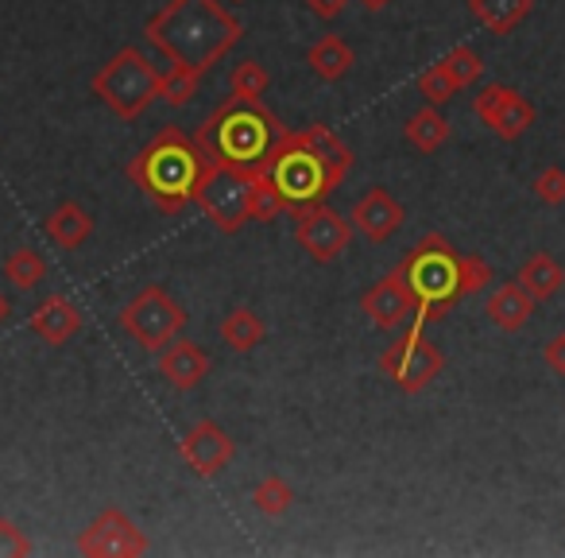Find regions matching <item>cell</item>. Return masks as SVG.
<instances>
[{
  "instance_id": "15",
  "label": "cell",
  "mask_w": 565,
  "mask_h": 558,
  "mask_svg": "<svg viewBox=\"0 0 565 558\" xmlns=\"http://www.w3.org/2000/svg\"><path fill=\"white\" fill-rule=\"evenodd\" d=\"M156 369L174 392H194V388L210 377V357H205V349L198 346V341L174 338L167 349H159Z\"/></svg>"
},
{
  "instance_id": "2",
  "label": "cell",
  "mask_w": 565,
  "mask_h": 558,
  "mask_svg": "<svg viewBox=\"0 0 565 558\" xmlns=\"http://www.w3.org/2000/svg\"><path fill=\"white\" fill-rule=\"evenodd\" d=\"M143 35L171 63L205 74L244 40V28L217 0H167L148 20Z\"/></svg>"
},
{
  "instance_id": "24",
  "label": "cell",
  "mask_w": 565,
  "mask_h": 558,
  "mask_svg": "<svg viewBox=\"0 0 565 558\" xmlns=\"http://www.w3.org/2000/svg\"><path fill=\"white\" fill-rule=\"evenodd\" d=\"M531 125H534V105L519 90H508V97H503L500 109L492 113V120L484 128H492L500 140H519Z\"/></svg>"
},
{
  "instance_id": "36",
  "label": "cell",
  "mask_w": 565,
  "mask_h": 558,
  "mask_svg": "<svg viewBox=\"0 0 565 558\" xmlns=\"http://www.w3.org/2000/svg\"><path fill=\"white\" fill-rule=\"evenodd\" d=\"M542 361H546V369L554 372V377H565V330L554 334V338L542 346Z\"/></svg>"
},
{
  "instance_id": "11",
  "label": "cell",
  "mask_w": 565,
  "mask_h": 558,
  "mask_svg": "<svg viewBox=\"0 0 565 558\" xmlns=\"http://www.w3.org/2000/svg\"><path fill=\"white\" fill-rule=\"evenodd\" d=\"M78 555L89 558H140L148 555V535L120 508H105L78 535Z\"/></svg>"
},
{
  "instance_id": "32",
  "label": "cell",
  "mask_w": 565,
  "mask_h": 558,
  "mask_svg": "<svg viewBox=\"0 0 565 558\" xmlns=\"http://www.w3.org/2000/svg\"><path fill=\"white\" fill-rule=\"evenodd\" d=\"M531 190H534V198H539L542 206H562L565 202V167H542L539 171V179L531 182Z\"/></svg>"
},
{
  "instance_id": "8",
  "label": "cell",
  "mask_w": 565,
  "mask_h": 558,
  "mask_svg": "<svg viewBox=\"0 0 565 558\" xmlns=\"http://www.w3.org/2000/svg\"><path fill=\"white\" fill-rule=\"evenodd\" d=\"M441 369H446V357L426 338L423 323L403 326L399 338L380 354V372L407 396H418L423 388H430L441 377Z\"/></svg>"
},
{
  "instance_id": "1",
  "label": "cell",
  "mask_w": 565,
  "mask_h": 558,
  "mask_svg": "<svg viewBox=\"0 0 565 558\" xmlns=\"http://www.w3.org/2000/svg\"><path fill=\"white\" fill-rule=\"evenodd\" d=\"M264 167L279 187L287 213H302L326 202L349 179L353 151L330 125H307L282 133Z\"/></svg>"
},
{
  "instance_id": "17",
  "label": "cell",
  "mask_w": 565,
  "mask_h": 558,
  "mask_svg": "<svg viewBox=\"0 0 565 558\" xmlns=\"http://www.w3.org/2000/svg\"><path fill=\"white\" fill-rule=\"evenodd\" d=\"M534 307H539V303H534L531 295H526L523 287H519V280H511V284H500L492 295H488L484 315H488V323H492L495 330L519 334L526 323H531Z\"/></svg>"
},
{
  "instance_id": "20",
  "label": "cell",
  "mask_w": 565,
  "mask_h": 558,
  "mask_svg": "<svg viewBox=\"0 0 565 558\" xmlns=\"http://www.w3.org/2000/svg\"><path fill=\"white\" fill-rule=\"evenodd\" d=\"M403 136H407V144L415 151H423V156H434V151L446 148L449 140V120L441 117L438 105H423L418 113H411L407 125H403Z\"/></svg>"
},
{
  "instance_id": "22",
  "label": "cell",
  "mask_w": 565,
  "mask_h": 558,
  "mask_svg": "<svg viewBox=\"0 0 565 558\" xmlns=\"http://www.w3.org/2000/svg\"><path fill=\"white\" fill-rule=\"evenodd\" d=\"M531 4L534 0H469V12L492 35H508L531 17Z\"/></svg>"
},
{
  "instance_id": "3",
  "label": "cell",
  "mask_w": 565,
  "mask_h": 558,
  "mask_svg": "<svg viewBox=\"0 0 565 558\" xmlns=\"http://www.w3.org/2000/svg\"><path fill=\"white\" fill-rule=\"evenodd\" d=\"M125 171L159 213H182L194 202L202 175L210 171V156L179 125H163L151 144H143L140 156L128 159Z\"/></svg>"
},
{
  "instance_id": "38",
  "label": "cell",
  "mask_w": 565,
  "mask_h": 558,
  "mask_svg": "<svg viewBox=\"0 0 565 558\" xmlns=\"http://www.w3.org/2000/svg\"><path fill=\"white\" fill-rule=\"evenodd\" d=\"M356 4H361L364 12H384L387 4H392V0H356Z\"/></svg>"
},
{
  "instance_id": "37",
  "label": "cell",
  "mask_w": 565,
  "mask_h": 558,
  "mask_svg": "<svg viewBox=\"0 0 565 558\" xmlns=\"http://www.w3.org/2000/svg\"><path fill=\"white\" fill-rule=\"evenodd\" d=\"M307 9L315 12L318 20H326V24H330V20H338L341 12L349 9V0H307Z\"/></svg>"
},
{
  "instance_id": "29",
  "label": "cell",
  "mask_w": 565,
  "mask_h": 558,
  "mask_svg": "<svg viewBox=\"0 0 565 558\" xmlns=\"http://www.w3.org/2000/svg\"><path fill=\"white\" fill-rule=\"evenodd\" d=\"M198 82H202V74H194L190 66L174 63L167 74H159V97H163L171 109H182V105L198 94Z\"/></svg>"
},
{
  "instance_id": "6",
  "label": "cell",
  "mask_w": 565,
  "mask_h": 558,
  "mask_svg": "<svg viewBox=\"0 0 565 558\" xmlns=\"http://www.w3.org/2000/svg\"><path fill=\"white\" fill-rule=\"evenodd\" d=\"M94 97L120 120H136L159 97V71L140 48H120L102 71L94 74Z\"/></svg>"
},
{
  "instance_id": "33",
  "label": "cell",
  "mask_w": 565,
  "mask_h": 558,
  "mask_svg": "<svg viewBox=\"0 0 565 558\" xmlns=\"http://www.w3.org/2000/svg\"><path fill=\"white\" fill-rule=\"evenodd\" d=\"M492 284V264L477 252H461V292L465 295H477Z\"/></svg>"
},
{
  "instance_id": "21",
  "label": "cell",
  "mask_w": 565,
  "mask_h": 558,
  "mask_svg": "<svg viewBox=\"0 0 565 558\" xmlns=\"http://www.w3.org/2000/svg\"><path fill=\"white\" fill-rule=\"evenodd\" d=\"M307 66L322 82H341L356 66V55L341 35H322V40L307 51Z\"/></svg>"
},
{
  "instance_id": "5",
  "label": "cell",
  "mask_w": 565,
  "mask_h": 558,
  "mask_svg": "<svg viewBox=\"0 0 565 558\" xmlns=\"http://www.w3.org/2000/svg\"><path fill=\"white\" fill-rule=\"evenodd\" d=\"M399 275L403 284L415 295V323L430 326L438 318H446V310L457 299H465L461 292V252L446 241L441 233H426L407 256L399 260Z\"/></svg>"
},
{
  "instance_id": "9",
  "label": "cell",
  "mask_w": 565,
  "mask_h": 558,
  "mask_svg": "<svg viewBox=\"0 0 565 558\" xmlns=\"http://www.w3.org/2000/svg\"><path fill=\"white\" fill-rule=\"evenodd\" d=\"M248 182H252V171L221 167L210 159V171L198 182L194 206L213 221L217 233L233 236L244 229V221H248Z\"/></svg>"
},
{
  "instance_id": "25",
  "label": "cell",
  "mask_w": 565,
  "mask_h": 558,
  "mask_svg": "<svg viewBox=\"0 0 565 558\" xmlns=\"http://www.w3.org/2000/svg\"><path fill=\"white\" fill-rule=\"evenodd\" d=\"M4 280H9L17 292H35V287L47 280V260H43V252H35L32 244L12 249L9 260H4Z\"/></svg>"
},
{
  "instance_id": "27",
  "label": "cell",
  "mask_w": 565,
  "mask_h": 558,
  "mask_svg": "<svg viewBox=\"0 0 565 558\" xmlns=\"http://www.w3.org/2000/svg\"><path fill=\"white\" fill-rule=\"evenodd\" d=\"M252 504H256V512H264V516H287L295 504V488L287 485V477H279V473H271V477H264L256 488H252Z\"/></svg>"
},
{
  "instance_id": "13",
  "label": "cell",
  "mask_w": 565,
  "mask_h": 558,
  "mask_svg": "<svg viewBox=\"0 0 565 558\" xmlns=\"http://www.w3.org/2000/svg\"><path fill=\"white\" fill-rule=\"evenodd\" d=\"M179 457L198 473V477H217V473L228 470V462L236 457V442L228 439V431L213 419H202L194 423L179 442Z\"/></svg>"
},
{
  "instance_id": "12",
  "label": "cell",
  "mask_w": 565,
  "mask_h": 558,
  "mask_svg": "<svg viewBox=\"0 0 565 558\" xmlns=\"http://www.w3.org/2000/svg\"><path fill=\"white\" fill-rule=\"evenodd\" d=\"M361 310L369 315V323L384 334H395V330H403V326L415 323V315H418L415 295H411V287L403 284L399 267H392L384 280H376V284L361 295Z\"/></svg>"
},
{
  "instance_id": "7",
  "label": "cell",
  "mask_w": 565,
  "mask_h": 558,
  "mask_svg": "<svg viewBox=\"0 0 565 558\" xmlns=\"http://www.w3.org/2000/svg\"><path fill=\"white\" fill-rule=\"evenodd\" d=\"M190 315L182 310V303L171 299V292L159 284H148L132 295L125 310H120V330L136 341L148 354H159L167 349L182 330H186Z\"/></svg>"
},
{
  "instance_id": "30",
  "label": "cell",
  "mask_w": 565,
  "mask_h": 558,
  "mask_svg": "<svg viewBox=\"0 0 565 558\" xmlns=\"http://www.w3.org/2000/svg\"><path fill=\"white\" fill-rule=\"evenodd\" d=\"M228 94L248 97V102H259V97L267 94V71L256 63V59H244V63H236L233 74H228Z\"/></svg>"
},
{
  "instance_id": "16",
  "label": "cell",
  "mask_w": 565,
  "mask_h": 558,
  "mask_svg": "<svg viewBox=\"0 0 565 558\" xmlns=\"http://www.w3.org/2000/svg\"><path fill=\"white\" fill-rule=\"evenodd\" d=\"M82 323H86V315H82L78 303L66 299V295H47L28 318V330L40 334L47 346H66L82 334Z\"/></svg>"
},
{
  "instance_id": "35",
  "label": "cell",
  "mask_w": 565,
  "mask_h": 558,
  "mask_svg": "<svg viewBox=\"0 0 565 558\" xmlns=\"http://www.w3.org/2000/svg\"><path fill=\"white\" fill-rule=\"evenodd\" d=\"M508 90L511 86H500V82H492V86H480L477 90V97H472V113H477L480 125H488V120H492V113L500 109V102L508 97Z\"/></svg>"
},
{
  "instance_id": "34",
  "label": "cell",
  "mask_w": 565,
  "mask_h": 558,
  "mask_svg": "<svg viewBox=\"0 0 565 558\" xmlns=\"http://www.w3.org/2000/svg\"><path fill=\"white\" fill-rule=\"evenodd\" d=\"M32 550H35L32 539L20 531V524L0 516V558H28Z\"/></svg>"
},
{
  "instance_id": "26",
  "label": "cell",
  "mask_w": 565,
  "mask_h": 558,
  "mask_svg": "<svg viewBox=\"0 0 565 558\" xmlns=\"http://www.w3.org/2000/svg\"><path fill=\"white\" fill-rule=\"evenodd\" d=\"M279 213H287V202H282L267 167H259V171H252L248 182V221H275Z\"/></svg>"
},
{
  "instance_id": "28",
  "label": "cell",
  "mask_w": 565,
  "mask_h": 558,
  "mask_svg": "<svg viewBox=\"0 0 565 558\" xmlns=\"http://www.w3.org/2000/svg\"><path fill=\"white\" fill-rule=\"evenodd\" d=\"M441 66H446V74L454 78V86L457 90H469V86H477L480 82V74H484V59L477 55L472 48H454V51H446V55L438 59Z\"/></svg>"
},
{
  "instance_id": "40",
  "label": "cell",
  "mask_w": 565,
  "mask_h": 558,
  "mask_svg": "<svg viewBox=\"0 0 565 558\" xmlns=\"http://www.w3.org/2000/svg\"><path fill=\"white\" fill-rule=\"evenodd\" d=\"M233 4H244V0H233Z\"/></svg>"
},
{
  "instance_id": "14",
  "label": "cell",
  "mask_w": 565,
  "mask_h": 558,
  "mask_svg": "<svg viewBox=\"0 0 565 558\" xmlns=\"http://www.w3.org/2000/svg\"><path fill=\"white\" fill-rule=\"evenodd\" d=\"M349 221H353V229L364 236V241L384 244V241H392V236L403 229V221H407V210L395 202L392 190L372 187L369 194H361L353 202V213H349Z\"/></svg>"
},
{
  "instance_id": "23",
  "label": "cell",
  "mask_w": 565,
  "mask_h": 558,
  "mask_svg": "<svg viewBox=\"0 0 565 558\" xmlns=\"http://www.w3.org/2000/svg\"><path fill=\"white\" fill-rule=\"evenodd\" d=\"M264 338H267V326L252 307L228 310L225 323H221V341H225L233 354H252Z\"/></svg>"
},
{
  "instance_id": "18",
  "label": "cell",
  "mask_w": 565,
  "mask_h": 558,
  "mask_svg": "<svg viewBox=\"0 0 565 558\" xmlns=\"http://www.w3.org/2000/svg\"><path fill=\"white\" fill-rule=\"evenodd\" d=\"M43 233H47V241L55 244V249L78 252L82 244L94 236V218H89L78 202H63L47 221H43Z\"/></svg>"
},
{
  "instance_id": "31",
  "label": "cell",
  "mask_w": 565,
  "mask_h": 558,
  "mask_svg": "<svg viewBox=\"0 0 565 558\" xmlns=\"http://www.w3.org/2000/svg\"><path fill=\"white\" fill-rule=\"evenodd\" d=\"M418 94L426 97V105H438V109H441V105H446L449 97L461 94V90L454 86V78H449V74H446V66L434 63L430 71L418 74Z\"/></svg>"
},
{
  "instance_id": "39",
  "label": "cell",
  "mask_w": 565,
  "mask_h": 558,
  "mask_svg": "<svg viewBox=\"0 0 565 558\" xmlns=\"http://www.w3.org/2000/svg\"><path fill=\"white\" fill-rule=\"evenodd\" d=\"M9 318H12V303H9V295L0 292V326L9 323Z\"/></svg>"
},
{
  "instance_id": "4",
  "label": "cell",
  "mask_w": 565,
  "mask_h": 558,
  "mask_svg": "<svg viewBox=\"0 0 565 558\" xmlns=\"http://www.w3.org/2000/svg\"><path fill=\"white\" fill-rule=\"evenodd\" d=\"M282 133H287V128L275 120L271 109H264V102H248V97L228 94L225 102L202 120L194 140L213 164L236 167V171H259Z\"/></svg>"
},
{
  "instance_id": "10",
  "label": "cell",
  "mask_w": 565,
  "mask_h": 558,
  "mask_svg": "<svg viewBox=\"0 0 565 558\" xmlns=\"http://www.w3.org/2000/svg\"><path fill=\"white\" fill-rule=\"evenodd\" d=\"M295 241H299V249L307 252L315 264H333V260L341 256V252H349V244H353V221L345 218V213L330 210L326 202L310 206V210L295 213Z\"/></svg>"
},
{
  "instance_id": "19",
  "label": "cell",
  "mask_w": 565,
  "mask_h": 558,
  "mask_svg": "<svg viewBox=\"0 0 565 558\" xmlns=\"http://www.w3.org/2000/svg\"><path fill=\"white\" fill-rule=\"evenodd\" d=\"M515 280L534 303H546V299H554V295L562 292L565 272H562V264L550 256V252H531V256L519 264Z\"/></svg>"
}]
</instances>
